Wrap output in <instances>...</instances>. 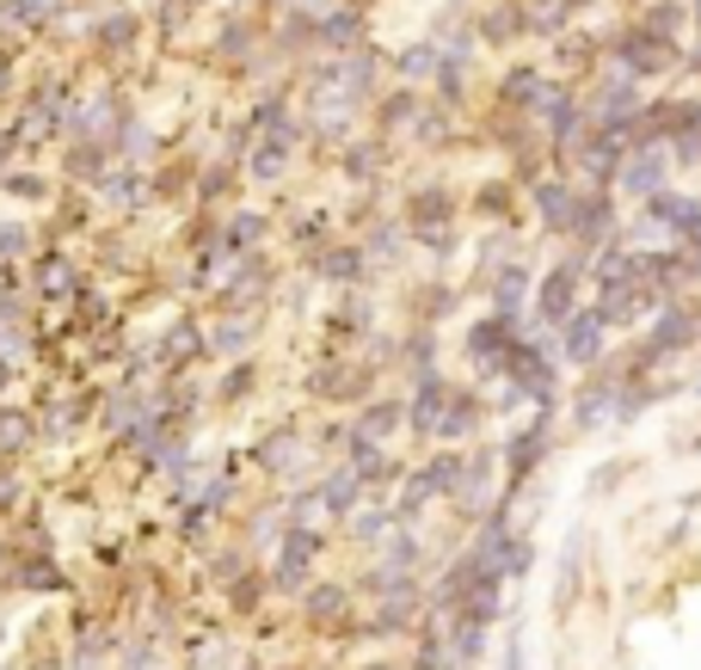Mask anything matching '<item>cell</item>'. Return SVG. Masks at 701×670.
<instances>
[{
    "mask_svg": "<svg viewBox=\"0 0 701 670\" xmlns=\"http://www.w3.org/2000/svg\"><path fill=\"white\" fill-rule=\"evenodd\" d=\"M591 344H597V327H591V320H579V327H572V351L591 357Z\"/></svg>",
    "mask_w": 701,
    "mask_h": 670,
    "instance_id": "1",
    "label": "cell"
}]
</instances>
